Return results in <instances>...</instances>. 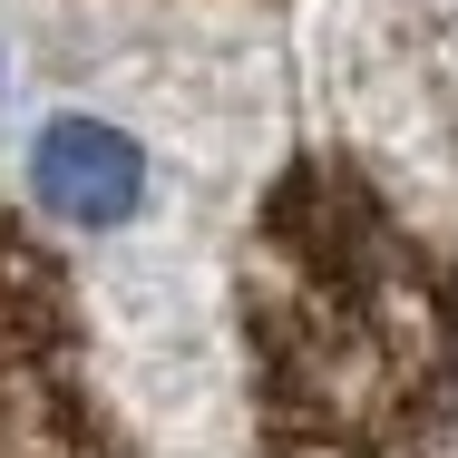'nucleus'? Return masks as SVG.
<instances>
[{"label":"nucleus","mask_w":458,"mask_h":458,"mask_svg":"<svg viewBox=\"0 0 458 458\" xmlns=\"http://www.w3.org/2000/svg\"><path fill=\"white\" fill-rule=\"evenodd\" d=\"M234 342L264 458H458V254L352 147L254 195Z\"/></svg>","instance_id":"1"},{"label":"nucleus","mask_w":458,"mask_h":458,"mask_svg":"<svg viewBox=\"0 0 458 458\" xmlns=\"http://www.w3.org/2000/svg\"><path fill=\"white\" fill-rule=\"evenodd\" d=\"M0 458H137L98 380L79 274L30 215H0Z\"/></svg>","instance_id":"2"},{"label":"nucleus","mask_w":458,"mask_h":458,"mask_svg":"<svg viewBox=\"0 0 458 458\" xmlns=\"http://www.w3.org/2000/svg\"><path fill=\"white\" fill-rule=\"evenodd\" d=\"M30 195H39V215L79 225V234H107V225H127L147 205V147L127 127L69 107V117H49L30 137Z\"/></svg>","instance_id":"3"}]
</instances>
